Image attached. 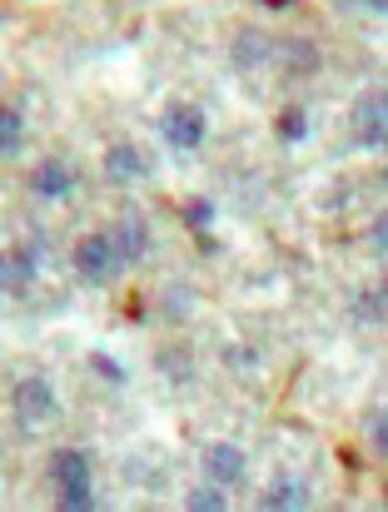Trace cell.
<instances>
[{"instance_id": "obj_1", "label": "cell", "mask_w": 388, "mask_h": 512, "mask_svg": "<svg viewBox=\"0 0 388 512\" xmlns=\"http://www.w3.org/2000/svg\"><path fill=\"white\" fill-rule=\"evenodd\" d=\"M50 478H55V498L65 512H85L95 508V493H90V458L80 448H60L50 458Z\"/></svg>"}, {"instance_id": "obj_2", "label": "cell", "mask_w": 388, "mask_h": 512, "mask_svg": "<svg viewBox=\"0 0 388 512\" xmlns=\"http://www.w3.org/2000/svg\"><path fill=\"white\" fill-rule=\"evenodd\" d=\"M75 269L85 274V284H110V279H120V274H125V254L115 249L110 229L85 234V239L75 244Z\"/></svg>"}, {"instance_id": "obj_3", "label": "cell", "mask_w": 388, "mask_h": 512, "mask_svg": "<svg viewBox=\"0 0 388 512\" xmlns=\"http://www.w3.org/2000/svg\"><path fill=\"white\" fill-rule=\"evenodd\" d=\"M204 130H209V120H204V110L199 105H165V115H160V135H165V145L170 150H199L204 145Z\"/></svg>"}, {"instance_id": "obj_4", "label": "cell", "mask_w": 388, "mask_h": 512, "mask_svg": "<svg viewBox=\"0 0 388 512\" xmlns=\"http://www.w3.org/2000/svg\"><path fill=\"white\" fill-rule=\"evenodd\" d=\"M10 403H15L20 428H40V423L55 418V388H50L45 378H20L15 393H10Z\"/></svg>"}, {"instance_id": "obj_5", "label": "cell", "mask_w": 388, "mask_h": 512, "mask_svg": "<svg viewBox=\"0 0 388 512\" xmlns=\"http://www.w3.org/2000/svg\"><path fill=\"white\" fill-rule=\"evenodd\" d=\"M35 269H40V244L5 249V254H0V289H10V294H25V289L35 284Z\"/></svg>"}, {"instance_id": "obj_6", "label": "cell", "mask_w": 388, "mask_h": 512, "mask_svg": "<svg viewBox=\"0 0 388 512\" xmlns=\"http://www.w3.org/2000/svg\"><path fill=\"white\" fill-rule=\"evenodd\" d=\"M204 478L214 488H234L244 478V448L239 443H209L204 448Z\"/></svg>"}, {"instance_id": "obj_7", "label": "cell", "mask_w": 388, "mask_h": 512, "mask_svg": "<svg viewBox=\"0 0 388 512\" xmlns=\"http://www.w3.org/2000/svg\"><path fill=\"white\" fill-rule=\"evenodd\" d=\"M354 125H359V140H364L369 150H379V145L388 140V105H384V95H379V90L359 100V110H354Z\"/></svg>"}, {"instance_id": "obj_8", "label": "cell", "mask_w": 388, "mask_h": 512, "mask_svg": "<svg viewBox=\"0 0 388 512\" xmlns=\"http://www.w3.org/2000/svg\"><path fill=\"white\" fill-rule=\"evenodd\" d=\"M110 239H115V249L125 254V264L145 259V249H150V229H145V219H140V214H125V219L110 229Z\"/></svg>"}, {"instance_id": "obj_9", "label": "cell", "mask_w": 388, "mask_h": 512, "mask_svg": "<svg viewBox=\"0 0 388 512\" xmlns=\"http://www.w3.org/2000/svg\"><path fill=\"white\" fill-rule=\"evenodd\" d=\"M30 189H35L40 199H65V194L75 189V174H70V165H60V160H45L40 170L30 174Z\"/></svg>"}, {"instance_id": "obj_10", "label": "cell", "mask_w": 388, "mask_h": 512, "mask_svg": "<svg viewBox=\"0 0 388 512\" xmlns=\"http://www.w3.org/2000/svg\"><path fill=\"white\" fill-rule=\"evenodd\" d=\"M140 174H145V155L135 145H110L105 150V179L125 184V179H140Z\"/></svg>"}, {"instance_id": "obj_11", "label": "cell", "mask_w": 388, "mask_h": 512, "mask_svg": "<svg viewBox=\"0 0 388 512\" xmlns=\"http://www.w3.org/2000/svg\"><path fill=\"white\" fill-rule=\"evenodd\" d=\"M264 60H269V40H264L259 30L234 35V65H239V70H254V65H264Z\"/></svg>"}, {"instance_id": "obj_12", "label": "cell", "mask_w": 388, "mask_h": 512, "mask_svg": "<svg viewBox=\"0 0 388 512\" xmlns=\"http://www.w3.org/2000/svg\"><path fill=\"white\" fill-rule=\"evenodd\" d=\"M304 503H309V498H304V488H299L294 478H279V483L259 498V508H264V512H279V508L294 512V508H304Z\"/></svg>"}, {"instance_id": "obj_13", "label": "cell", "mask_w": 388, "mask_h": 512, "mask_svg": "<svg viewBox=\"0 0 388 512\" xmlns=\"http://www.w3.org/2000/svg\"><path fill=\"white\" fill-rule=\"evenodd\" d=\"M274 130H279V140H304L309 135V115L299 110V105H289V110H279V120H274Z\"/></svg>"}, {"instance_id": "obj_14", "label": "cell", "mask_w": 388, "mask_h": 512, "mask_svg": "<svg viewBox=\"0 0 388 512\" xmlns=\"http://www.w3.org/2000/svg\"><path fill=\"white\" fill-rule=\"evenodd\" d=\"M20 150V110L0 105V155H15Z\"/></svg>"}, {"instance_id": "obj_15", "label": "cell", "mask_w": 388, "mask_h": 512, "mask_svg": "<svg viewBox=\"0 0 388 512\" xmlns=\"http://www.w3.org/2000/svg\"><path fill=\"white\" fill-rule=\"evenodd\" d=\"M185 508L190 512H224L229 498H224V488H194L190 498H185Z\"/></svg>"}, {"instance_id": "obj_16", "label": "cell", "mask_w": 388, "mask_h": 512, "mask_svg": "<svg viewBox=\"0 0 388 512\" xmlns=\"http://www.w3.org/2000/svg\"><path fill=\"white\" fill-rule=\"evenodd\" d=\"M354 314L364 319V324H384V289H369V294H359V304H354Z\"/></svg>"}, {"instance_id": "obj_17", "label": "cell", "mask_w": 388, "mask_h": 512, "mask_svg": "<svg viewBox=\"0 0 388 512\" xmlns=\"http://www.w3.org/2000/svg\"><path fill=\"white\" fill-rule=\"evenodd\" d=\"M180 214H185V224H190L194 234H204V229L214 224V204H209V199H190Z\"/></svg>"}, {"instance_id": "obj_18", "label": "cell", "mask_w": 388, "mask_h": 512, "mask_svg": "<svg viewBox=\"0 0 388 512\" xmlns=\"http://www.w3.org/2000/svg\"><path fill=\"white\" fill-rule=\"evenodd\" d=\"M90 368H95L100 378H110V383H125V368H120L110 353H90Z\"/></svg>"}, {"instance_id": "obj_19", "label": "cell", "mask_w": 388, "mask_h": 512, "mask_svg": "<svg viewBox=\"0 0 388 512\" xmlns=\"http://www.w3.org/2000/svg\"><path fill=\"white\" fill-rule=\"evenodd\" d=\"M374 448H379V453L388 448V423H384V413H374Z\"/></svg>"}, {"instance_id": "obj_20", "label": "cell", "mask_w": 388, "mask_h": 512, "mask_svg": "<svg viewBox=\"0 0 388 512\" xmlns=\"http://www.w3.org/2000/svg\"><path fill=\"white\" fill-rule=\"evenodd\" d=\"M384 239H388V229H384V219H379V224H374V234H369V249H374V254H384L388 249Z\"/></svg>"}, {"instance_id": "obj_21", "label": "cell", "mask_w": 388, "mask_h": 512, "mask_svg": "<svg viewBox=\"0 0 388 512\" xmlns=\"http://www.w3.org/2000/svg\"><path fill=\"white\" fill-rule=\"evenodd\" d=\"M249 363H254V353H249V348H244V353H239V348H229V368H249Z\"/></svg>"}, {"instance_id": "obj_22", "label": "cell", "mask_w": 388, "mask_h": 512, "mask_svg": "<svg viewBox=\"0 0 388 512\" xmlns=\"http://www.w3.org/2000/svg\"><path fill=\"white\" fill-rule=\"evenodd\" d=\"M359 5H364V10H374V15H384L388 10V0H359Z\"/></svg>"}, {"instance_id": "obj_23", "label": "cell", "mask_w": 388, "mask_h": 512, "mask_svg": "<svg viewBox=\"0 0 388 512\" xmlns=\"http://www.w3.org/2000/svg\"><path fill=\"white\" fill-rule=\"evenodd\" d=\"M259 5H269V10H289L294 0H259Z\"/></svg>"}, {"instance_id": "obj_24", "label": "cell", "mask_w": 388, "mask_h": 512, "mask_svg": "<svg viewBox=\"0 0 388 512\" xmlns=\"http://www.w3.org/2000/svg\"><path fill=\"white\" fill-rule=\"evenodd\" d=\"M339 5H359V0H339Z\"/></svg>"}]
</instances>
